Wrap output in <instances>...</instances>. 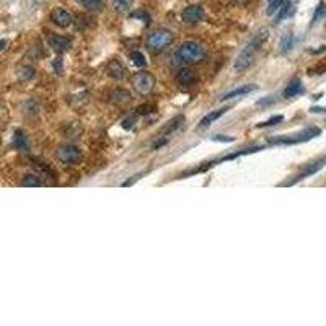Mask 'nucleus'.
I'll list each match as a JSON object with an SVG mask.
<instances>
[{"instance_id": "obj_20", "label": "nucleus", "mask_w": 326, "mask_h": 326, "mask_svg": "<svg viewBox=\"0 0 326 326\" xmlns=\"http://www.w3.org/2000/svg\"><path fill=\"white\" fill-rule=\"evenodd\" d=\"M279 46H281V52H284V54H286V52H289V51L294 47V34H292V33L284 34Z\"/></svg>"}, {"instance_id": "obj_32", "label": "nucleus", "mask_w": 326, "mask_h": 326, "mask_svg": "<svg viewBox=\"0 0 326 326\" xmlns=\"http://www.w3.org/2000/svg\"><path fill=\"white\" fill-rule=\"evenodd\" d=\"M214 140H225V142H233V137H225V135H216Z\"/></svg>"}, {"instance_id": "obj_11", "label": "nucleus", "mask_w": 326, "mask_h": 326, "mask_svg": "<svg viewBox=\"0 0 326 326\" xmlns=\"http://www.w3.org/2000/svg\"><path fill=\"white\" fill-rule=\"evenodd\" d=\"M49 41V46L54 49L56 52H65L70 49V39L69 38H64V36H56V34H52V36L47 38Z\"/></svg>"}, {"instance_id": "obj_23", "label": "nucleus", "mask_w": 326, "mask_h": 326, "mask_svg": "<svg viewBox=\"0 0 326 326\" xmlns=\"http://www.w3.org/2000/svg\"><path fill=\"white\" fill-rule=\"evenodd\" d=\"M130 59H132V62L137 65V67H145L147 61H145V57H144L142 52H139V51L130 52Z\"/></svg>"}, {"instance_id": "obj_13", "label": "nucleus", "mask_w": 326, "mask_h": 326, "mask_svg": "<svg viewBox=\"0 0 326 326\" xmlns=\"http://www.w3.org/2000/svg\"><path fill=\"white\" fill-rule=\"evenodd\" d=\"M13 147L20 152H28L29 149V140H28V134L25 130L16 129L13 134Z\"/></svg>"}, {"instance_id": "obj_31", "label": "nucleus", "mask_w": 326, "mask_h": 326, "mask_svg": "<svg viewBox=\"0 0 326 326\" xmlns=\"http://www.w3.org/2000/svg\"><path fill=\"white\" fill-rule=\"evenodd\" d=\"M308 72H310V74H323V72H326V64L318 65V67H312Z\"/></svg>"}, {"instance_id": "obj_7", "label": "nucleus", "mask_w": 326, "mask_h": 326, "mask_svg": "<svg viewBox=\"0 0 326 326\" xmlns=\"http://www.w3.org/2000/svg\"><path fill=\"white\" fill-rule=\"evenodd\" d=\"M204 16V10L201 5H189L181 13V20L186 23V25H196L203 20Z\"/></svg>"}, {"instance_id": "obj_26", "label": "nucleus", "mask_w": 326, "mask_h": 326, "mask_svg": "<svg viewBox=\"0 0 326 326\" xmlns=\"http://www.w3.org/2000/svg\"><path fill=\"white\" fill-rule=\"evenodd\" d=\"M84 5L92 11H98L103 7V0H84Z\"/></svg>"}, {"instance_id": "obj_30", "label": "nucleus", "mask_w": 326, "mask_h": 326, "mask_svg": "<svg viewBox=\"0 0 326 326\" xmlns=\"http://www.w3.org/2000/svg\"><path fill=\"white\" fill-rule=\"evenodd\" d=\"M134 124H135V117L132 116V117H127V119L122 121V127L124 129H132Z\"/></svg>"}, {"instance_id": "obj_12", "label": "nucleus", "mask_w": 326, "mask_h": 326, "mask_svg": "<svg viewBox=\"0 0 326 326\" xmlns=\"http://www.w3.org/2000/svg\"><path fill=\"white\" fill-rule=\"evenodd\" d=\"M106 70H108V75L114 80H122L127 74L126 67H124L119 61H111L108 64V67H106Z\"/></svg>"}, {"instance_id": "obj_10", "label": "nucleus", "mask_w": 326, "mask_h": 326, "mask_svg": "<svg viewBox=\"0 0 326 326\" xmlns=\"http://www.w3.org/2000/svg\"><path fill=\"white\" fill-rule=\"evenodd\" d=\"M196 80L198 79H196V75L191 69H181L175 77L176 85H180V87H189V85H193Z\"/></svg>"}, {"instance_id": "obj_4", "label": "nucleus", "mask_w": 326, "mask_h": 326, "mask_svg": "<svg viewBox=\"0 0 326 326\" xmlns=\"http://www.w3.org/2000/svg\"><path fill=\"white\" fill-rule=\"evenodd\" d=\"M320 130L318 127H308L305 130H302L300 134H295V135H279V137H276V139H271L269 142L271 144H274V145H284V144H299V142H307V140H310L313 137H317V135H320Z\"/></svg>"}, {"instance_id": "obj_14", "label": "nucleus", "mask_w": 326, "mask_h": 326, "mask_svg": "<svg viewBox=\"0 0 326 326\" xmlns=\"http://www.w3.org/2000/svg\"><path fill=\"white\" fill-rule=\"evenodd\" d=\"M109 102L112 105H117V106H121V105H126L130 102V93L127 90H124V88H116V90H112L109 93Z\"/></svg>"}, {"instance_id": "obj_9", "label": "nucleus", "mask_w": 326, "mask_h": 326, "mask_svg": "<svg viewBox=\"0 0 326 326\" xmlns=\"http://www.w3.org/2000/svg\"><path fill=\"white\" fill-rule=\"evenodd\" d=\"M52 21H54L57 26L67 28L70 23H72V15H70V11H67V10L57 8V10L52 11Z\"/></svg>"}, {"instance_id": "obj_18", "label": "nucleus", "mask_w": 326, "mask_h": 326, "mask_svg": "<svg viewBox=\"0 0 326 326\" xmlns=\"http://www.w3.org/2000/svg\"><path fill=\"white\" fill-rule=\"evenodd\" d=\"M183 124H185V116H183V114H178V116H175L171 121H168L167 126H165L162 130H160V132H162L163 135H168V134L175 132V130L180 129Z\"/></svg>"}, {"instance_id": "obj_25", "label": "nucleus", "mask_w": 326, "mask_h": 326, "mask_svg": "<svg viewBox=\"0 0 326 326\" xmlns=\"http://www.w3.org/2000/svg\"><path fill=\"white\" fill-rule=\"evenodd\" d=\"M34 75H36V74H34V70L31 67H21V69H18V77H20L21 80H31Z\"/></svg>"}, {"instance_id": "obj_27", "label": "nucleus", "mask_w": 326, "mask_h": 326, "mask_svg": "<svg viewBox=\"0 0 326 326\" xmlns=\"http://www.w3.org/2000/svg\"><path fill=\"white\" fill-rule=\"evenodd\" d=\"M326 15V7H325V2H320V5L317 7V10H315V13H313V18H312V25L313 23H317L322 16H325Z\"/></svg>"}, {"instance_id": "obj_1", "label": "nucleus", "mask_w": 326, "mask_h": 326, "mask_svg": "<svg viewBox=\"0 0 326 326\" xmlns=\"http://www.w3.org/2000/svg\"><path fill=\"white\" fill-rule=\"evenodd\" d=\"M206 56H207V52L199 43L188 41V43L181 44L175 51L173 59H175V64L178 65H193V64H201L206 59Z\"/></svg>"}, {"instance_id": "obj_21", "label": "nucleus", "mask_w": 326, "mask_h": 326, "mask_svg": "<svg viewBox=\"0 0 326 326\" xmlns=\"http://www.w3.org/2000/svg\"><path fill=\"white\" fill-rule=\"evenodd\" d=\"M286 2H287V0H269V2H268V8H266V13H268L269 16L276 15L277 11L282 8V5L286 3Z\"/></svg>"}, {"instance_id": "obj_22", "label": "nucleus", "mask_w": 326, "mask_h": 326, "mask_svg": "<svg viewBox=\"0 0 326 326\" xmlns=\"http://www.w3.org/2000/svg\"><path fill=\"white\" fill-rule=\"evenodd\" d=\"M132 3H134V0H112V8H114L116 11H119V13H122V11L130 10Z\"/></svg>"}, {"instance_id": "obj_19", "label": "nucleus", "mask_w": 326, "mask_h": 326, "mask_svg": "<svg viewBox=\"0 0 326 326\" xmlns=\"http://www.w3.org/2000/svg\"><path fill=\"white\" fill-rule=\"evenodd\" d=\"M41 185H43V181H41V178L36 175H25L21 180V186H26V188H39Z\"/></svg>"}, {"instance_id": "obj_24", "label": "nucleus", "mask_w": 326, "mask_h": 326, "mask_svg": "<svg viewBox=\"0 0 326 326\" xmlns=\"http://www.w3.org/2000/svg\"><path fill=\"white\" fill-rule=\"evenodd\" d=\"M282 121H284V116L277 114V116H272V117H269L268 121L259 122V124H258V127H269V126H276V124H279V122H282Z\"/></svg>"}, {"instance_id": "obj_33", "label": "nucleus", "mask_w": 326, "mask_h": 326, "mask_svg": "<svg viewBox=\"0 0 326 326\" xmlns=\"http://www.w3.org/2000/svg\"><path fill=\"white\" fill-rule=\"evenodd\" d=\"M236 2H240V3H241V2H245V0H236Z\"/></svg>"}, {"instance_id": "obj_3", "label": "nucleus", "mask_w": 326, "mask_h": 326, "mask_svg": "<svg viewBox=\"0 0 326 326\" xmlns=\"http://www.w3.org/2000/svg\"><path fill=\"white\" fill-rule=\"evenodd\" d=\"M171 43H173V33L170 29H157L147 38V49L153 54H158V52L167 49Z\"/></svg>"}, {"instance_id": "obj_28", "label": "nucleus", "mask_w": 326, "mask_h": 326, "mask_svg": "<svg viewBox=\"0 0 326 326\" xmlns=\"http://www.w3.org/2000/svg\"><path fill=\"white\" fill-rule=\"evenodd\" d=\"M290 7H292V3H290L289 0H287V2L282 5V8H281L279 11H277V18H276V23H281V21H282V18H284V16H286V15L289 13Z\"/></svg>"}, {"instance_id": "obj_2", "label": "nucleus", "mask_w": 326, "mask_h": 326, "mask_svg": "<svg viewBox=\"0 0 326 326\" xmlns=\"http://www.w3.org/2000/svg\"><path fill=\"white\" fill-rule=\"evenodd\" d=\"M264 39H266V31H259L256 36L248 43V46L240 52L238 57L235 59V64H233L235 72L241 74L243 70H246L254 62V56H256V52L259 51V47L263 44Z\"/></svg>"}, {"instance_id": "obj_17", "label": "nucleus", "mask_w": 326, "mask_h": 326, "mask_svg": "<svg viewBox=\"0 0 326 326\" xmlns=\"http://www.w3.org/2000/svg\"><path fill=\"white\" fill-rule=\"evenodd\" d=\"M225 112H227V108H222V109H216V111H211L209 114H206L203 119H201L199 122V129H206V127H209L212 122L217 121L218 117L223 116Z\"/></svg>"}, {"instance_id": "obj_5", "label": "nucleus", "mask_w": 326, "mask_h": 326, "mask_svg": "<svg viewBox=\"0 0 326 326\" xmlns=\"http://www.w3.org/2000/svg\"><path fill=\"white\" fill-rule=\"evenodd\" d=\"M57 158L59 162L64 165H69V167H74V165H79L82 162V150L75 145H61L57 150Z\"/></svg>"}, {"instance_id": "obj_16", "label": "nucleus", "mask_w": 326, "mask_h": 326, "mask_svg": "<svg viewBox=\"0 0 326 326\" xmlns=\"http://www.w3.org/2000/svg\"><path fill=\"white\" fill-rule=\"evenodd\" d=\"M304 92L305 90H304V85H302V80L300 79H294L286 87V90H284V97H286V98H294V97H299V95H302Z\"/></svg>"}, {"instance_id": "obj_6", "label": "nucleus", "mask_w": 326, "mask_h": 326, "mask_svg": "<svg viewBox=\"0 0 326 326\" xmlns=\"http://www.w3.org/2000/svg\"><path fill=\"white\" fill-rule=\"evenodd\" d=\"M155 79L149 72H137L132 75V88L139 95H149L153 90Z\"/></svg>"}, {"instance_id": "obj_29", "label": "nucleus", "mask_w": 326, "mask_h": 326, "mask_svg": "<svg viewBox=\"0 0 326 326\" xmlns=\"http://www.w3.org/2000/svg\"><path fill=\"white\" fill-rule=\"evenodd\" d=\"M155 111V106L153 105H144V106H139L137 108V114H150V112Z\"/></svg>"}, {"instance_id": "obj_8", "label": "nucleus", "mask_w": 326, "mask_h": 326, "mask_svg": "<svg viewBox=\"0 0 326 326\" xmlns=\"http://www.w3.org/2000/svg\"><path fill=\"white\" fill-rule=\"evenodd\" d=\"M325 165H326V157L320 158V160H315V162H312V163H308L307 167L299 173V176L295 178V181H297V180H304V178H307V176H312L313 173H317V171L322 170Z\"/></svg>"}, {"instance_id": "obj_15", "label": "nucleus", "mask_w": 326, "mask_h": 326, "mask_svg": "<svg viewBox=\"0 0 326 326\" xmlns=\"http://www.w3.org/2000/svg\"><path fill=\"white\" fill-rule=\"evenodd\" d=\"M256 85H241L238 88H235V90L232 92H228V93H225L223 97H220L222 102H227V100H232V98H238V97H243V95H248V93H251L256 90Z\"/></svg>"}]
</instances>
